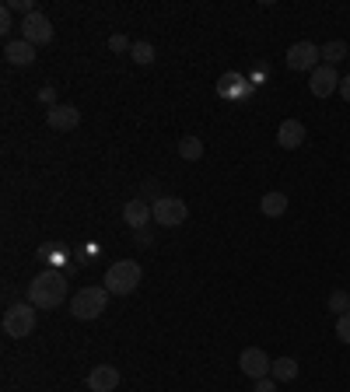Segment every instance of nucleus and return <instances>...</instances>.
<instances>
[{"mask_svg": "<svg viewBox=\"0 0 350 392\" xmlns=\"http://www.w3.org/2000/svg\"><path fill=\"white\" fill-rule=\"evenodd\" d=\"M67 302V280L60 270H43L28 284V305L36 308H60Z\"/></svg>", "mask_w": 350, "mask_h": 392, "instance_id": "1", "label": "nucleus"}, {"mask_svg": "<svg viewBox=\"0 0 350 392\" xmlns=\"http://www.w3.org/2000/svg\"><path fill=\"white\" fill-rule=\"evenodd\" d=\"M140 277H144L140 263L137 260H120V263H112V266L105 270V287H109V295H133L137 284H140Z\"/></svg>", "mask_w": 350, "mask_h": 392, "instance_id": "2", "label": "nucleus"}, {"mask_svg": "<svg viewBox=\"0 0 350 392\" xmlns=\"http://www.w3.org/2000/svg\"><path fill=\"white\" fill-rule=\"evenodd\" d=\"M105 308H109V287H81V291L70 298V315L81 319V322L98 319Z\"/></svg>", "mask_w": 350, "mask_h": 392, "instance_id": "3", "label": "nucleus"}, {"mask_svg": "<svg viewBox=\"0 0 350 392\" xmlns=\"http://www.w3.org/2000/svg\"><path fill=\"white\" fill-rule=\"evenodd\" d=\"M36 329V305H11L4 312V333L11 340H25Z\"/></svg>", "mask_w": 350, "mask_h": 392, "instance_id": "4", "label": "nucleus"}, {"mask_svg": "<svg viewBox=\"0 0 350 392\" xmlns=\"http://www.w3.org/2000/svg\"><path fill=\"white\" fill-rule=\"evenodd\" d=\"M151 211H154V221H158L161 228H179L182 221L189 218V207H186V200H179V196H158Z\"/></svg>", "mask_w": 350, "mask_h": 392, "instance_id": "5", "label": "nucleus"}, {"mask_svg": "<svg viewBox=\"0 0 350 392\" xmlns=\"http://www.w3.org/2000/svg\"><path fill=\"white\" fill-rule=\"evenodd\" d=\"M319 60H322V49L315 43H308V39H302V43H295L287 49V67L298 70V74H312L319 67Z\"/></svg>", "mask_w": 350, "mask_h": 392, "instance_id": "6", "label": "nucleus"}, {"mask_svg": "<svg viewBox=\"0 0 350 392\" xmlns=\"http://www.w3.org/2000/svg\"><path fill=\"white\" fill-rule=\"evenodd\" d=\"M21 39L32 46H49L53 43V21L46 18L43 11H36V14H28V18H21Z\"/></svg>", "mask_w": 350, "mask_h": 392, "instance_id": "7", "label": "nucleus"}, {"mask_svg": "<svg viewBox=\"0 0 350 392\" xmlns=\"http://www.w3.org/2000/svg\"><path fill=\"white\" fill-rule=\"evenodd\" d=\"M238 368H242V375H245V378L260 382V378H270V368H273V361L266 357V350L245 347V350H242V357H238Z\"/></svg>", "mask_w": 350, "mask_h": 392, "instance_id": "8", "label": "nucleus"}, {"mask_svg": "<svg viewBox=\"0 0 350 392\" xmlns=\"http://www.w3.org/2000/svg\"><path fill=\"white\" fill-rule=\"evenodd\" d=\"M308 88H312L315 98H329L333 91H340V74H336V67L319 63V67L308 74Z\"/></svg>", "mask_w": 350, "mask_h": 392, "instance_id": "9", "label": "nucleus"}, {"mask_svg": "<svg viewBox=\"0 0 350 392\" xmlns=\"http://www.w3.org/2000/svg\"><path fill=\"white\" fill-rule=\"evenodd\" d=\"M46 123H49V130L67 133V130H74V127L81 123V112H78V105H49Z\"/></svg>", "mask_w": 350, "mask_h": 392, "instance_id": "10", "label": "nucleus"}, {"mask_svg": "<svg viewBox=\"0 0 350 392\" xmlns=\"http://www.w3.org/2000/svg\"><path fill=\"white\" fill-rule=\"evenodd\" d=\"M120 386V371L112 364H95L91 375H88V389L91 392H116Z\"/></svg>", "mask_w": 350, "mask_h": 392, "instance_id": "11", "label": "nucleus"}, {"mask_svg": "<svg viewBox=\"0 0 350 392\" xmlns=\"http://www.w3.org/2000/svg\"><path fill=\"white\" fill-rule=\"evenodd\" d=\"M277 144H280L284 151L302 147V144H305V123H302V120H284L280 130H277Z\"/></svg>", "mask_w": 350, "mask_h": 392, "instance_id": "12", "label": "nucleus"}, {"mask_svg": "<svg viewBox=\"0 0 350 392\" xmlns=\"http://www.w3.org/2000/svg\"><path fill=\"white\" fill-rule=\"evenodd\" d=\"M4 56H7V63H14V67H32V63H36V46L25 43V39L7 43L4 46Z\"/></svg>", "mask_w": 350, "mask_h": 392, "instance_id": "13", "label": "nucleus"}, {"mask_svg": "<svg viewBox=\"0 0 350 392\" xmlns=\"http://www.w3.org/2000/svg\"><path fill=\"white\" fill-rule=\"evenodd\" d=\"M67 253H70V249H67L63 242H43V245L36 249V260L43 263L46 270H56L60 263H67Z\"/></svg>", "mask_w": 350, "mask_h": 392, "instance_id": "14", "label": "nucleus"}, {"mask_svg": "<svg viewBox=\"0 0 350 392\" xmlns=\"http://www.w3.org/2000/svg\"><path fill=\"white\" fill-rule=\"evenodd\" d=\"M151 218H154V211H151V203H144V200H130V203L123 207V221H127L130 228H144Z\"/></svg>", "mask_w": 350, "mask_h": 392, "instance_id": "15", "label": "nucleus"}, {"mask_svg": "<svg viewBox=\"0 0 350 392\" xmlns=\"http://www.w3.org/2000/svg\"><path fill=\"white\" fill-rule=\"evenodd\" d=\"M270 378H277V382H295V378H298V361H295V357H277L273 368H270Z\"/></svg>", "mask_w": 350, "mask_h": 392, "instance_id": "16", "label": "nucleus"}, {"mask_svg": "<svg viewBox=\"0 0 350 392\" xmlns=\"http://www.w3.org/2000/svg\"><path fill=\"white\" fill-rule=\"evenodd\" d=\"M260 207H262V214H266V218H280V214L287 211V196L273 189V193H266V196H262Z\"/></svg>", "mask_w": 350, "mask_h": 392, "instance_id": "17", "label": "nucleus"}, {"mask_svg": "<svg viewBox=\"0 0 350 392\" xmlns=\"http://www.w3.org/2000/svg\"><path fill=\"white\" fill-rule=\"evenodd\" d=\"M179 154H182L186 161H200V158H203V140H200V137H182V140H179Z\"/></svg>", "mask_w": 350, "mask_h": 392, "instance_id": "18", "label": "nucleus"}, {"mask_svg": "<svg viewBox=\"0 0 350 392\" xmlns=\"http://www.w3.org/2000/svg\"><path fill=\"white\" fill-rule=\"evenodd\" d=\"M340 60H347V43H344V39H333V43L322 46V63L336 67Z\"/></svg>", "mask_w": 350, "mask_h": 392, "instance_id": "19", "label": "nucleus"}, {"mask_svg": "<svg viewBox=\"0 0 350 392\" xmlns=\"http://www.w3.org/2000/svg\"><path fill=\"white\" fill-rule=\"evenodd\" d=\"M242 85H245V78L231 70V74H221L218 91H221V95H238V91H242Z\"/></svg>", "mask_w": 350, "mask_h": 392, "instance_id": "20", "label": "nucleus"}, {"mask_svg": "<svg viewBox=\"0 0 350 392\" xmlns=\"http://www.w3.org/2000/svg\"><path fill=\"white\" fill-rule=\"evenodd\" d=\"M130 56H133V63L147 67V63H154V46H151V43H133Z\"/></svg>", "mask_w": 350, "mask_h": 392, "instance_id": "21", "label": "nucleus"}, {"mask_svg": "<svg viewBox=\"0 0 350 392\" xmlns=\"http://www.w3.org/2000/svg\"><path fill=\"white\" fill-rule=\"evenodd\" d=\"M329 312H333L336 319H340V315H347V312H350V295H347V291H333V295H329Z\"/></svg>", "mask_w": 350, "mask_h": 392, "instance_id": "22", "label": "nucleus"}, {"mask_svg": "<svg viewBox=\"0 0 350 392\" xmlns=\"http://www.w3.org/2000/svg\"><path fill=\"white\" fill-rule=\"evenodd\" d=\"M4 7H7V11H21L25 18L39 11V7H36V0H4Z\"/></svg>", "mask_w": 350, "mask_h": 392, "instance_id": "23", "label": "nucleus"}, {"mask_svg": "<svg viewBox=\"0 0 350 392\" xmlns=\"http://www.w3.org/2000/svg\"><path fill=\"white\" fill-rule=\"evenodd\" d=\"M109 49H112V53H130L133 43L127 36H112V39H109Z\"/></svg>", "mask_w": 350, "mask_h": 392, "instance_id": "24", "label": "nucleus"}, {"mask_svg": "<svg viewBox=\"0 0 350 392\" xmlns=\"http://www.w3.org/2000/svg\"><path fill=\"white\" fill-rule=\"evenodd\" d=\"M336 337H340L344 344H350V312H347V315H340V319H336Z\"/></svg>", "mask_w": 350, "mask_h": 392, "instance_id": "25", "label": "nucleus"}, {"mask_svg": "<svg viewBox=\"0 0 350 392\" xmlns=\"http://www.w3.org/2000/svg\"><path fill=\"white\" fill-rule=\"evenodd\" d=\"M11 14H14V11H7V7H0V32H4V36L11 32Z\"/></svg>", "mask_w": 350, "mask_h": 392, "instance_id": "26", "label": "nucleus"}, {"mask_svg": "<svg viewBox=\"0 0 350 392\" xmlns=\"http://www.w3.org/2000/svg\"><path fill=\"white\" fill-rule=\"evenodd\" d=\"M253 392H277V378H260Z\"/></svg>", "mask_w": 350, "mask_h": 392, "instance_id": "27", "label": "nucleus"}, {"mask_svg": "<svg viewBox=\"0 0 350 392\" xmlns=\"http://www.w3.org/2000/svg\"><path fill=\"white\" fill-rule=\"evenodd\" d=\"M39 98H43V102H49V105H56V102H53V98H56V91H53V85H49V88H43V91H39Z\"/></svg>", "mask_w": 350, "mask_h": 392, "instance_id": "28", "label": "nucleus"}, {"mask_svg": "<svg viewBox=\"0 0 350 392\" xmlns=\"http://www.w3.org/2000/svg\"><path fill=\"white\" fill-rule=\"evenodd\" d=\"M340 95L350 102V74H347V78H340Z\"/></svg>", "mask_w": 350, "mask_h": 392, "instance_id": "29", "label": "nucleus"}]
</instances>
